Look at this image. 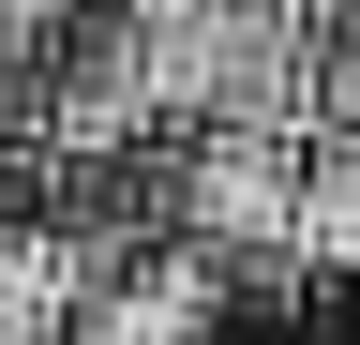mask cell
<instances>
[{"label":"cell","mask_w":360,"mask_h":345,"mask_svg":"<svg viewBox=\"0 0 360 345\" xmlns=\"http://www.w3.org/2000/svg\"><path fill=\"white\" fill-rule=\"evenodd\" d=\"M225 315V255H195V240H90L75 255V330L60 345H195Z\"/></svg>","instance_id":"6da1fadb"},{"label":"cell","mask_w":360,"mask_h":345,"mask_svg":"<svg viewBox=\"0 0 360 345\" xmlns=\"http://www.w3.org/2000/svg\"><path fill=\"white\" fill-rule=\"evenodd\" d=\"M180 226L195 255H300V150L270 120H210V150L180 165Z\"/></svg>","instance_id":"7a4b0ae2"},{"label":"cell","mask_w":360,"mask_h":345,"mask_svg":"<svg viewBox=\"0 0 360 345\" xmlns=\"http://www.w3.org/2000/svg\"><path fill=\"white\" fill-rule=\"evenodd\" d=\"M75 226H30V210H0V345H60L75 330Z\"/></svg>","instance_id":"3957f363"},{"label":"cell","mask_w":360,"mask_h":345,"mask_svg":"<svg viewBox=\"0 0 360 345\" xmlns=\"http://www.w3.org/2000/svg\"><path fill=\"white\" fill-rule=\"evenodd\" d=\"M300 255H360V136L300 150Z\"/></svg>","instance_id":"277c9868"}]
</instances>
